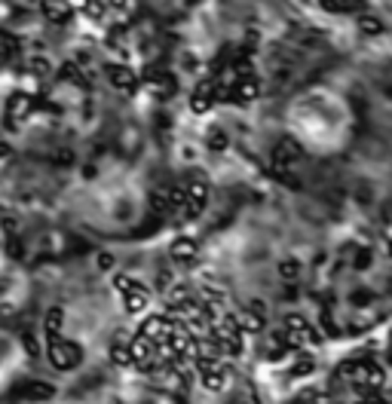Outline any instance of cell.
Listing matches in <instances>:
<instances>
[{"mask_svg":"<svg viewBox=\"0 0 392 404\" xmlns=\"http://www.w3.org/2000/svg\"><path fill=\"white\" fill-rule=\"evenodd\" d=\"M205 205H209V184L199 181V178H190V181L184 184V208H181L178 217L194 221V217H199L205 212Z\"/></svg>","mask_w":392,"mask_h":404,"instance_id":"obj_1","label":"cell"},{"mask_svg":"<svg viewBox=\"0 0 392 404\" xmlns=\"http://www.w3.org/2000/svg\"><path fill=\"white\" fill-rule=\"evenodd\" d=\"M199 383L205 386L209 392H221L224 383H227V370L215 355H199Z\"/></svg>","mask_w":392,"mask_h":404,"instance_id":"obj_2","label":"cell"},{"mask_svg":"<svg viewBox=\"0 0 392 404\" xmlns=\"http://www.w3.org/2000/svg\"><path fill=\"white\" fill-rule=\"evenodd\" d=\"M282 331H285V337L291 340V346H316L319 343V331L310 325L303 316H288L282 322Z\"/></svg>","mask_w":392,"mask_h":404,"instance_id":"obj_3","label":"cell"},{"mask_svg":"<svg viewBox=\"0 0 392 404\" xmlns=\"http://www.w3.org/2000/svg\"><path fill=\"white\" fill-rule=\"evenodd\" d=\"M31 114H34V99H31L28 92H13L10 99H6L3 117H6V123H10V126H22Z\"/></svg>","mask_w":392,"mask_h":404,"instance_id":"obj_4","label":"cell"},{"mask_svg":"<svg viewBox=\"0 0 392 404\" xmlns=\"http://www.w3.org/2000/svg\"><path fill=\"white\" fill-rule=\"evenodd\" d=\"M215 104H218V80L209 77L194 89V95H190V110H194V114H209Z\"/></svg>","mask_w":392,"mask_h":404,"instance_id":"obj_5","label":"cell"},{"mask_svg":"<svg viewBox=\"0 0 392 404\" xmlns=\"http://www.w3.org/2000/svg\"><path fill=\"white\" fill-rule=\"evenodd\" d=\"M50 361L59 370H71L74 365H80V349L77 343H68L61 340V337H55V340H50Z\"/></svg>","mask_w":392,"mask_h":404,"instance_id":"obj_6","label":"cell"},{"mask_svg":"<svg viewBox=\"0 0 392 404\" xmlns=\"http://www.w3.org/2000/svg\"><path fill=\"white\" fill-rule=\"evenodd\" d=\"M298 159H300V147H298V144H294L291 138H285V141L276 144V150H273V168L279 172V178L291 172Z\"/></svg>","mask_w":392,"mask_h":404,"instance_id":"obj_7","label":"cell"},{"mask_svg":"<svg viewBox=\"0 0 392 404\" xmlns=\"http://www.w3.org/2000/svg\"><path fill=\"white\" fill-rule=\"evenodd\" d=\"M108 80H110V86L119 89V92H135L138 89V74L129 68V64H108Z\"/></svg>","mask_w":392,"mask_h":404,"instance_id":"obj_8","label":"cell"},{"mask_svg":"<svg viewBox=\"0 0 392 404\" xmlns=\"http://www.w3.org/2000/svg\"><path fill=\"white\" fill-rule=\"evenodd\" d=\"M119 294H123V306H126L129 316H138V312H144V310H147V303H150V291L144 288L138 279H135L126 291H119Z\"/></svg>","mask_w":392,"mask_h":404,"instance_id":"obj_9","label":"cell"},{"mask_svg":"<svg viewBox=\"0 0 392 404\" xmlns=\"http://www.w3.org/2000/svg\"><path fill=\"white\" fill-rule=\"evenodd\" d=\"M169 254H172V261L175 264H181V266H190L199 257V242L194 236H178L169 245Z\"/></svg>","mask_w":392,"mask_h":404,"instance_id":"obj_10","label":"cell"},{"mask_svg":"<svg viewBox=\"0 0 392 404\" xmlns=\"http://www.w3.org/2000/svg\"><path fill=\"white\" fill-rule=\"evenodd\" d=\"M144 80H147L150 92L159 95V99H169V95L175 92V80H172V74H166V71L147 68V74H144Z\"/></svg>","mask_w":392,"mask_h":404,"instance_id":"obj_11","label":"cell"},{"mask_svg":"<svg viewBox=\"0 0 392 404\" xmlns=\"http://www.w3.org/2000/svg\"><path fill=\"white\" fill-rule=\"evenodd\" d=\"M43 15L52 25H68L74 19V6L68 0H43Z\"/></svg>","mask_w":392,"mask_h":404,"instance_id":"obj_12","label":"cell"},{"mask_svg":"<svg viewBox=\"0 0 392 404\" xmlns=\"http://www.w3.org/2000/svg\"><path fill=\"white\" fill-rule=\"evenodd\" d=\"M19 52H22V40H19V34H13V31H0V59H3V62H13Z\"/></svg>","mask_w":392,"mask_h":404,"instance_id":"obj_13","label":"cell"},{"mask_svg":"<svg viewBox=\"0 0 392 404\" xmlns=\"http://www.w3.org/2000/svg\"><path fill=\"white\" fill-rule=\"evenodd\" d=\"M356 28L362 31L365 37H380L383 31H386V25H383V19H377V15H371V13H362L356 19Z\"/></svg>","mask_w":392,"mask_h":404,"instance_id":"obj_14","label":"cell"},{"mask_svg":"<svg viewBox=\"0 0 392 404\" xmlns=\"http://www.w3.org/2000/svg\"><path fill=\"white\" fill-rule=\"evenodd\" d=\"M61 325H65V312H61L59 306H52V310L46 312V322H43L46 337H50V340H55V337H61Z\"/></svg>","mask_w":392,"mask_h":404,"instance_id":"obj_15","label":"cell"},{"mask_svg":"<svg viewBox=\"0 0 392 404\" xmlns=\"http://www.w3.org/2000/svg\"><path fill=\"white\" fill-rule=\"evenodd\" d=\"M110 361H114V365H119V368H126V365H132V349H129V340H123V337H119V340L110 346Z\"/></svg>","mask_w":392,"mask_h":404,"instance_id":"obj_16","label":"cell"},{"mask_svg":"<svg viewBox=\"0 0 392 404\" xmlns=\"http://www.w3.org/2000/svg\"><path fill=\"white\" fill-rule=\"evenodd\" d=\"M303 273V266L298 257H285V261H279V276H282V282H298Z\"/></svg>","mask_w":392,"mask_h":404,"instance_id":"obj_17","label":"cell"},{"mask_svg":"<svg viewBox=\"0 0 392 404\" xmlns=\"http://www.w3.org/2000/svg\"><path fill=\"white\" fill-rule=\"evenodd\" d=\"M80 13H83L86 19H92V22H101V19H105V13H108V3H105V0H83Z\"/></svg>","mask_w":392,"mask_h":404,"instance_id":"obj_18","label":"cell"},{"mask_svg":"<svg viewBox=\"0 0 392 404\" xmlns=\"http://www.w3.org/2000/svg\"><path fill=\"white\" fill-rule=\"evenodd\" d=\"M236 325H239V331H242V334H258V331L263 328V319L254 316V312L249 310V312H242V316L236 319Z\"/></svg>","mask_w":392,"mask_h":404,"instance_id":"obj_19","label":"cell"},{"mask_svg":"<svg viewBox=\"0 0 392 404\" xmlns=\"http://www.w3.org/2000/svg\"><path fill=\"white\" fill-rule=\"evenodd\" d=\"M205 144H209V150L224 153V150H227V135H224L221 129H212V132L205 135Z\"/></svg>","mask_w":392,"mask_h":404,"instance_id":"obj_20","label":"cell"},{"mask_svg":"<svg viewBox=\"0 0 392 404\" xmlns=\"http://www.w3.org/2000/svg\"><path fill=\"white\" fill-rule=\"evenodd\" d=\"M28 68H31V74H34V77H50V71H52V68H50V62H46L43 55H34Z\"/></svg>","mask_w":392,"mask_h":404,"instance_id":"obj_21","label":"cell"},{"mask_svg":"<svg viewBox=\"0 0 392 404\" xmlns=\"http://www.w3.org/2000/svg\"><path fill=\"white\" fill-rule=\"evenodd\" d=\"M59 74H61V80H68V83H77V80H80V64L77 62H65Z\"/></svg>","mask_w":392,"mask_h":404,"instance_id":"obj_22","label":"cell"},{"mask_svg":"<svg viewBox=\"0 0 392 404\" xmlns=\"http://www.w3.org/2000/svg\"><path fill=\"white\" fill-rule=\"evenodd\" d=\"M313 370H316V361H313V359H300L298 365L291 368V374H294V377H310Z\"/></svg>","mask_w":392,"mask_h":404,"instance_id":"obj_23","label":"cell"},{"mask_svg":"<svg viewBox=\"0 0 392 404\" xmlns=\"http://www.w3.org/2000/svg\"><path fill=\"white\" fill-rule=\"evenodd\" d=\"M50 395H52V386H43V383L31 386V398H50Z\"/></svg>","mask_w":392,"mask_h":404,"instance_id":"obj_24","label":"cell"},{"mask_svg":"<svg viewBox=\"0 0 392 404\" xmlns=\"http://www.w3.org/2000/svg\"><path fill=\"white\" fill-rule=\"evenodd\" d=\"M132 282H135V276H114V288H117V291H126V288L132 285Z\"/></svg>","mask_w":392,"mask_h":404,"instance_id":"obj_25","label":"cell"},{"mask_svg":"<svg viewBox=\"0 0 392 404\" xmlns=\"http://www.w3.org/2000/svg\"><path fill=\"white\" fill-rule=\"evenodd\" d=\"M105 3H108L114 13H126V10H129V0H105Z\"/></svg>","mask_w":392,"mask_h":404,"instance_id":"obj_26","label":"cell"},{"mask_svg":"<svg viewBox=\"0 0 392 404\" xmlns=\"http://www.w3.org/2000/svg\"><path fill=\"white\" fill-rule=\"evenodd\" d=\"M99 266H101V270H110V266H114V254H99Z\"/></svg>","mask_w":392,"mask_h":404,"instance_id":"obj_27","label":"cell"},{"mask_svg":"<svg viewBox=\"0 0 392 404\" xmlns=\"http://www.w3.org/2000/svg\"><path fill=\"white\" fill-rule=\"evenodd\" d=\"M368 261H371V252H368V248H365V252H362V254H358L356 261H353V264H356V270H362V266H368Z\"/></svg>","mask_w":392,"mask_h":404,"instance_id":"obj_28","label":"cell"},{"mask_svg":"<svg viewBox=\"0 0 392 404\" xmlns=\"http://www.w3.org/2000/svg\"><path fill=\"white\" fill-rule=\"evenodd\" d=\"M386 254H389V257H392V242H389V245H386Z\"/></svg>","mask_w":392,"mask_h":404,"instance_id":"obj_29","label":"cell"}]
</instances>
